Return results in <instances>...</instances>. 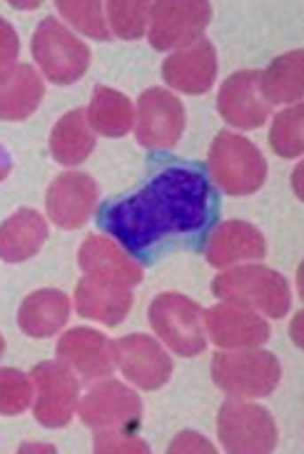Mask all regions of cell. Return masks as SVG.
I'll use <instances>...</instances> for the list:
<instances>
[{
    "instance_id": "83f0119b",
    "label": "cell",
    "mask_w": 304,
    "mask_h": 454,
    "mask_svg": "<svg viewBox=\"0 0 304 454\" xmlns=\"http://www.w3.org/2000/svg\"><path fill=\"white\" fill-rule=\"evenodd\" d=\"M105 5L95 0H58V11L63 13L70 26L82 35L95 41H110V27L105 23Z\"/></svg>"
},
{
    "instance_id": "e575fe53",
    "label": "cell",
    "mask_w": 304,
    "mask_h": 454,
    "mask_svg": "<svg viewBox=\"0 0 304 454\" xmlns=\"http://www.w3.org/2000/svg\"><path fill=\"white\" fill-rule=\"evenodd\" d=\"M3 349H5V340H3V334H0V357H3Z\"/></svg>"
},
{
    "instance_id": "d4e9b609",
    "label": "cell",
    "mask_w": 304,
    "mask_h": 454,
    "mask_svg": "<svg viewBox=\"0 0 304 454\" xmlns=\"http://www.w3.org/2000/svg\"><path fill=\"white\" fill-rule=\"evenodd\" d=\"M95 150V133L88 122L85 110H70L55 122L51 133V155L60 165L73 168L90 158Z\"/></svg>"
},
{
    "instance_id": "30bf717a",
    "label": "cell",
    "mask_w": 304,
    "mask_h": 454,
    "mask_svg": "<svg viewBox=\"0 0 304 454\" xmlns=\"http://www.w3.org/2000/svg\"><path fill=\"white\" fill-rule=\"evenodd\" d=\"M80 419L97 429H120V432H137L143 419V402L137 392L125 387L122 382L105 380L95 385L82 402H78Z\"/></svg>"
},
{
    "instance_id": "484cf974",
    "label": "cell",
    "mask_w": 304,
    "mask_h": 454,
    "mask_svg": "<svg viewBox=\"0 0 304 454\" xmlns=\"http://www.w3.org/2000/svg\"><path fill=\"white\" fill-rule=\"evenodd\" d=\"M85 115L93 133L105 135V137H122L135 128V107L130 98L105 85L95 88L93 100Z\"/></svg>"
},
{
    "instance_id": "52a82bcc",
    "label": "cell",
    "mask_w": 304,
    "mask_h": 454,
    "mask_svg": "<svg viewBox=\"0 0 304 454\" xmlns=\"http://www.w3.org/2000/svg\"><path fill=\"white\" fill-rule=\"evenodd\" d=\"M217 432L222 447L232 454H265L277 447L275 417L250 402H225L217 414Z\"/></svg>"
},
{
    "instance_id": "cb8c5ba5",
    "label": "cell",
    "mask_w": 304,
    "mask_h": 454,
    "mask_svg": "<svg viewBox=\"0 0 304 454\" xmlns=\"http://www.w3.org/2000/svg\"><path fill=\"white\" fill-rule=\"evenodd\" d=\"M260 90L267 106H297L304 95V51L279 55L260 73Z\"/></svg>"
},
{
    "instance_id": "277c9868",
    "label": "cell",
    "mask_w": 304,
    "mask_h": 454,
    "mask_svg": "<svg viewBox=\"0 0 304 454\" xmlns=\"http://www.w3.org/2000/svg\"><path fill=\"white\" fill-rule=\"evenodd\" d=\"M207 170L214 185L235 198L257 192L267 180L265 155L245 135L232 130H222L214 137L207 155Z\"/></svg>"
},
{
    "instance_id": "ac0fdd59",
    "label": "cell",
    "mask_w": 304,
    "mask_h": 454,
    "mask_svg": "<svg viewBox=\"0 0 304 454\" xmlns=\"http://www.w3.org/2000/svg\"><path fill=\"white\" fill-rule=\"evenodd\" d=\"M212 268H232L238 262H254L267 254L262 232L245 220H227L217 227L205 247Z\"/></svg>"
},
{
    "instance_id": "7a4b0ae2",
    "label": "cell",
    "mask_w": 304,
    "mask_h": 454,
    "mask_svg": "<svg viewBox=\"0 0 304 454\" xmlns=\"http://www.w3.org/2000/svg\"><path fill=\"white\" fill-rule=\"evenodd\" d=\"M212 293L222 302L250 308L275 320L285 317L292 305L290 282L285 280V275L262 265L225 270L212 282Z\"/></svg>"
},
{
    "instance_id": "5b68a950",
    "label": "cell",
    "mask_w": 304,
    "mask_h": 454,
    "mask_svg": "<svg viewBox=\"0 0 304 454\" xmlns=\"http://www.w3.org/2000/svg\"><path fill=\"white\" fill-rule=\"evenodd\" d=\"M33 58L55 85L80 81L90 66V48L60 20L45 18L33 35Z\"/></svg>"
},
{
    "instance_id": "4316f807",
    "label": "cell",
    "mask_w": 304,
    "mask_h": 454,
    "mask_svg": "<svg viewBox=\"0 0 304 454\" xmlns=\"http://www.w3.org/2000/svg\"><path fill=\"white\" fill-rule=\"evenodd\" d=\"M269 145L279 158H300L304 153V107H285L279 113L272 130H269Z\"/></svg>"
},
{
    "instance_id": "6da1fadb",
    "label": "cell",
    "mask_w": 304,
    "mask_h": 454,
    "mask_svg": "<svg viewBox=\"0 0 304 454\" xmlns=\"http://www.w3.org/2000/svg\"><path fill=\"white\" fill-rule=\"evenodd\" d=\"M217 217V195L195 165H170L130 198L107 202L97 223L130 257L155 262L160 254L198 245Z\"/></svg>"
},
{
    "instance_id": "4fadbf2b",
    "label": "cell",
    "mask_w": 304,
    "mask_h": 454,
    "mask_svg": "<svg viewBox=\"0 0 304 454\" xmlns=\"http://www.w3.org/2000/svg\"><path fill=\"white\" fill-rule=\"evenodd\" d=\"M205 330L217 348L239 349L260 348L269 340L267 320L250 308H239L232 302L214 305L205 312Z\"/></svg>"
},
{
    "instance_id": "9a60e30c",
    "label": "cell",
    "mask_w": 304,
    "mask_h": 454,
    "mask_svg": "<svg viewBox=\"0 0 304 454\" xmlns=\"http://www.w3.org/2000/svg\"><path fill=\"white\" fill-rule=\"evenodd\" d=\"M97 205V185L90 175L85 173H63L48 187L45 207L55 225L63 230H78L82 227Z\"/></svg>"
},
{
    "instance_id": "603a6c76",
    "label": "cell",
    "mask_w": 304,
    "mask_h": 454,
    "mask_svg": "<svg viewBox=\"0 0 304 454\" xmlns=\"http://www.w3.org/2000/svg\"><path fill=\"white\" fill-rule=\"evenodd\" d=\"M70 317V300L60 290H38L27 294L18 312V325L27 337H53L66 327Z\"/></svg>"
},
{
    "instance_id": "8fae6325",
    "label": "cell",
    "mask_w": 304,
    "mask_h": 454,
    "mask_svg": "<svg viewBox=\"0 0 304 454\" xmlns=\"http://www.w3.org/2000/svg\"><path fill=\"white\" fill-rule=\"evenodd\" d=\"M137 140L145 147H172L185 130V107L165 88H150L137 100Z\"/></svg>"
},
{
    "instance_id": "9c48e42d",
    "label": "cell",
    "mask_w": 304,
    "mask_h": 454,
    "mask_svg": "<svg viewBox=\"0 0 304 454\" xmlns=\"http://www.w3.org/2000/svg\"><path fill=\"white\" fill-rule=\"evenodd\" d=\"M35 404L33 414L43 427H66L78 410L80 385L73 370L63 362H40L30 372Z\"/></svg>"
},
{
    "instance_id": "ffe728a7",
    "label": "cell",
    "mask_w": 304,
    "mask_h": 454,
    "mask_svg": "<svg viewBox=\"0 0 304 454\" xmlns=\"http://www.w3.org/2000/svg\"><path fill=\"white\" fill-rule=\"evenodd\" d=\"M78 262L85 275L118 282L125 287H135L143 282V268L120 245L103 235H90L80 245Z\"/></svg>"
},
{
    "instance_id": "7c38bea8",
    "label": "cell",
    "mask_w": 304,
    "mask_h": 454,
    "mask_svg": "<svg viewBox=\"0 0 304 454\" xmlns=\"http://www.w3.org/2000/svg\"><path fill=\"white\" fill-rule=\"evenodd\" d=\"M115 364L140 389H160L172 377V360L150 334H128L115 342Z\"/></svg>"
},
{
    "instance_id": "3957f363",
    "label": "cell",
    "mask_w": 304,
    "mask_h": 454,
    "mask_svg": "<svg viewBox=\"0 0 304 454\" xmlns=\"http://www.w3.org/2000/svg\"><path fill=\"white\" fill-rule=\"evenodd\" d=\"M279 360L260 348H239L217 352L212 357L214 385L235 400L267 397L279 385Z\"/></svg>"
},
{
    "instance_id": "4dcf8cb0",
    "label": "cell",
    "mask_w": 304,
    "mask_h": 454,
    "mask_svg": "<svg viewBox=\"0 0 304 454\" xmlns=\"http://www.w3.org/2000/svg\"><path fill=\"white\" fill-rule=\"evenodd\" d=\"M93 444L95 452H150L147 442L135 437V432L120 429H97Z\"/></svg>"
},
{
    "instance_id": "44dd1931",
    "label": "cell",
    "mask_w": 304,
    "mask_h": 454,
    "mask_svg": "<svg viewBox=\"0 0 304 454\" xmlns=\"http://www.w3.org/2000/svg\"><path fill=\"white\" fill-rule=\"evenodd\" d=\"M45 95V85L35 67L20 63L0 78V121L18 122L30 118L38 110Z\"/></svg>"
},
{
    "instance_id": "f546056e",
    "label": "cell",
    "mask_w": 304,
    "mask_h": 454,
    "mask_svg": "<svg viewBox=\"0 0 304 454\" xmlns=\"http://www.w3.org/2000/svg\"><path fill=\"white\" fill-rule=\"evenodd\" d=\"M33 380L30 374L13 370V367H3L0 370V414L15 417V414L26 412L33 404Z\"/></svg>"
},
{
    "instance_id": "1f68e13d",
    "label": "cell",
    "mask_w": 304,
    "mask_h": 454,
    "mask_svg": "<svg viewBox=\"0 0 304 454\" xmlns=\"http://www.w3.org/2000/svg\"><path fill=\"white\" fill-rule=\"evenodd\" d=\"M18 53H20V41L15 27L5 18H0V78L15 66Z\"/></svg>"
},
{
    "instance_id": "ba28073f",
    "label": "cell",
    "mask_w": 304,
    "mask_h": 454,
    "mask_svg": "<svg viewBox=\"0 0 304 454\" xmlns=\"http://www.w3.org/2000/svg\"><path fill=\"white\" fill-rule=\"evenodd\" d=\"M212 18V5L205 0H160L150 5V45L155 51L183 48L198 41Z\"/></svg>"
},
{
    "instance_id": "8992f818",
    "label": "cell",
    "mask_w": 304,
    "mask_h": 454,
    "mask_svg": "<svg viewBox=\"0 0 304 454\" xmlns=\"http://www.w3.org/2000/svg\"><path fill=\"white\" fill-rule=\"evenodd\" d=\"M150 325L160 340L183 357H195L207 345L205 312L185 294L165 293L155 297L150 305Z\"/></svg>"
},
{
    "instance_id": "7402d4cb",
    "label": "cell",
    "mask_w": 304,
    "mask_h": 454,
    "mask_svg": "<svg viewBox=\"0 0 304 454\" xmlns=\"http://www.w3.org/2000/svg\"><path fill=\"white\" fill-rule=\"evenodd\" d=\"M48 240V225L38 210L23 207L0 225V260L3 262H26L40 253Z\"/></svg>"
},
{
    "instance_id": "d6a6232c",
    "label": "cell",
    "mask_w": 304,
    "mask_h": 454,
    "mask_svg": "<svg viewBox=\"0 0 304 454\" xmlns=\"http://www.w3.org/2000/svg\"><path fill=\"white\" fill-rule=\"evenodd\" d=\"M170 452H214V447L205 437L195 434V432H183L180 437L172 440Z\"/></svg>"
},
{
    "instance_id": "f1b7e54d",
    "label": "cell",
    "mask_w": 304,
    "mask_h": 454,
    "mask_svg": "<svg viewBox=\"0 0 304 454\" xmlns=\"http://www.w3.org/2000/svg\"><path fill=\"white\" fill-rule=\"evenodd\" d=\"M113 33L122 41H137L145 35L150 3L143 0H110L105 5Z\"/></svg>"
},
{
    "instance_id": "836d02e7",
    "label": "cell",
    "mask_w": 304,
    "mask_h": 454,
    "mask_svg": "<svg viewBox=\"0 0 304 454\" xmlns=\"http://www.w3.org/2000/svg\"><path fill=\"white\" fill-rule=\"evenodd\" d=\"M11 168H13V160H11V153L5 147L0 145V183L11 175Z\"/></svg>"
},
{
    "instance_id": "d6986e66",
    "label": "cell",
    "mask_w": 304,
    "mask_h": 454,
    "mask_svg": "<svg viewBox=\"0 0 304 454\" xmlns=\"http://www.w3.org/2000/svg\"><path fill=\"white\" fill-rule=\"evenodd\" d=\"M130 308H133V293L130 287L118 282L85 275L75 287V309L88 320L115 327L128 317Z\"/></svg>"
},
{
    "instance_id": "5bb4252c",
    "label": "cell",
    "mask_w": 304,
    "mask_h": 454,
    "mask_svg": "<svg viewBox=\"0 0 304 454\" xmlns=\"http://www.w3.org/2000/svg\"><path fill=\"white\" fill-rule=\"evenodd\" d=\"M217 110H220L222 121L232 128L254 130V128L265 125V121L269 118V106L260 90V73L239 70L235 75H230L217 95Z\"/></svg>"
},
{
    "instance_id": "e0dca14e",
    "label": "cell",
    "mask_w": 304,
    "mask_h": 454,
    "mask_svg": "<svg viewBox=\"0 0 304 454\" xmlns=\"http://www.w3.org/2000/svg\"><path fill=\"white\" fill-rule=\"evenodd\" d=\"M58 357L82 380H100L115 370V342L97 330L75 327L60 337Z\"/></svg>"
},
{
    "instance_id": "2e32d148",
    "label": "cell",
    "mask_w": 304,
    "mask_h": 454,
    "mask_svg": "<svg viewBox=\"0 0 304 454\" xmlns=\"http://www.w3.org/2000/svg\"><path fill=\"white\" fill-rule=\"evenodd\" d=\"M165 82L187 95H202L212 88L217 78V53L207 38H198L190 45L177 48L162 63Z\"/></svg>"
}]
</instances>
